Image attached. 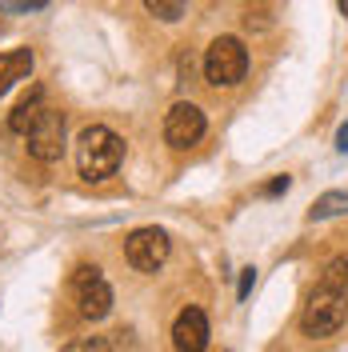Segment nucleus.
<instances>
[{"instance_id":"obj_14","label":"nucleus","mask_w":348,"mask_h":352,"mask_svg":"<svg viewBox=\"0 0 348 352\" xmlns=\"http://www.w3.org/2000/svg\"><path fill=\"white\" fill-rule=\"evenodd\" d=\"M65 352H112L109 336H85V340H72Z\"/></svg>"},{"instance_id":"obj_12","label":"nucleus","mask_w":348,"mask_h":352,"mask_svg":"<svg viewBox=\"0 0 348 352\" xmlns=\"http://www.w3.org/2000/svg\"><path fill=\"white\" fill-rule=\"evenodd\" d=\"M320 285L336 288V292H348V256H332V261L320 268Z\"/></svg>"},{"instance_id":"obj_1","label":"nucleus","mask_w":348,"mask_h":352,"mask_svg":"<svg viewBox=\"0 0 348 352\" xmlns=\"http://www.w3.org/2000/svg\"><path fill=\"white\" fill-rule=\"evenodd\" d=\"M120 160H124V140H120L112 129L92 124V129H85L80 136H76V168H80L85 180L100 184V180L116 176Z\"/></svg>"},{"instance_id":"obj_2","label":"nucleus","mask_w":348,"mask_h":352,"mask_svg":"<svg viewBox=\"0 0 348 352\" xmlns=\"http://www.w3.org/2000/svg\"><path fill=\"white\" fill-rule=\"evenodd\" d=\"M345 320H348V292H336V288L325 285L312 288L305 312H301V332L312 336V340H325L332 332H340Z\"/></svg>"},{"instance_id":"obj_5","label":"nucleus","mask_w":348,"mask_h":352,"mask_svg":"<svg viewBox=\"0 0 348 352\" xmlns=\"http://www.w3.org/2000/svg\"><path fill=\"white\" fill-rule=\"evenodd\" d=\"M168 252H173V244H168V232L164 228H132L129 236H124V261L136 268V272H156V268H164L168 261Z\"/></svg>"},{"instance_id":"obj_8","label":"nucleus","mask_w":348,"mask_h":352,"mask_svg":"<svg viewBox=\"0 0 348 352\" xmlns=\"http://www.w3.org/2000/svg\"><path fill=\"white\" fill-rule=\"evenodd\" d=\"M176 352H204L208 349V316L200 308H184L173 324Z\"/></svg>"},{"instance_id":"obj_16","label":"nucleus","mask_w":348,"mask_h":352,"mask_svg":"<svg viewBox=\"0 0 348 352\" xmlns=\"http://www.w3.org/2000/svg\"><path fill=\"white\" fill-rule=\"evenodd\" d=\"M4 8H12V12H32V8H41V4H48V0H0Z\"/></svg>"},{"instance_id":"obj_4","label":"nucleus","mask_w":348,"mask_h":352,"mask_svg":"<svg viewBox=\"0 0 348 352\" xmlns=\"http://www.w3.org/2000/svg\"><path fill=\"white\" fill-rule=\"evenodd\" d=\"M244 72H248V48L237 36H217V41L208 44V52H204V76H208V85L232 88L244 80Z\"/></svg>"},{"instance_id":"obj_13","label":"nucleus","mask_w":348,"mask_h":352,"mask_svg":"<svg viewBox=\"0 0 348 352\" xmlns=\"http://www.w3.org/2000/svg\"><path fill=\"white\" fill-rule=\"evenodd\" d=\"M144 8L153 12V16H160V21H180L184 16V0H144Z\"/></svg>"},{"instance_id":"obj_15","label":"nucleus","mask_w":348,"mask_h":352,"mask_svg":"<svg viewBox=\"0 0 348 352\" xmlns=\"http://www.w3.org/2000/svg\"><path fill=\"white\" fill-rule=\"evenodd\" d=\"M252 285H257V268H244V272H240V288H237V296H240V300H248Z\"/></svg>"},{"instance_id":"obj_18","label":"nucleus","mask_w":348,"mask_h":352,"mask_svg":"<svg viewBox=\"0 0 348 352\" xmlns=\"http://www.w3.org/2000/svg\"><path fill=\"white\" fill-rule=\"evenodd\" d=\"M336 148L348 153V124H340V132H336Z\"/></svg>"},{"instance_id":"obj_10","label":"nucleus","mask_w":348,"mask_h":352,"mask_svg":"<svg viewBox=\"0 0 348 352\" xmlns=\"http://www.w3.org/2000/svg\"><path fill=\"white\" fill-rule=\"evenodd\" d=\"M41 112H44V92H41V88H32L21 104L12 109V116H8V129L21 132V136H28V132H32V124L41 120Z\"/></svg>"},{"instance_id":"obj_7","label":"nucleus","mask_w":348,"mask_h":352,"mask_svg":"<svg viewBox=\"0 0 348 352\" xmlns=\"http://www.w3.org/2000/svg\"><path fill=\"white\" fill-rule=\"evenodd\" d=\"M28 153L36 156V160H44V164H52V160L65 156V112H56V109L41 112V120L28 132Z\"/></svg>"},{"instance_id":"obj_3","label":"nucleus","mask_w":348,"mask_h":352,"mask_svg":"<svg viewBox=\"0 0 348 352\" xmlns=\"http://www.w3.org/2000/svg\"><path fill=\"white\" fill-rule=\"evenodd\" d=\"M68 288H72L76 312H80L85 320H105V316L112 312V288H109L105 272H100L96 264H76Z\"/></svg>"},{"instance_id":"obj_17","label":"nucleus","mask_w":348,"mask_h":352,"mask_svg":"<svg viewBox=\"0 0 348 352\" xmlns=\"http://www.w3.org/2000/svg\"><path fill=\"white\" fill-rule=\"evenodd\" d=\"M288 184H292L288 176H276V180H268V184H264V197H281V192H288Z\"/></svg>"},{"instance_id":"obj_11","label":"nucleus","mask_w":348,"mask_h":352,"mask_svg":"<svg viewBox=\"0 0 348 352\" xmlns=\"http://www.w3.org/2000/svg\"><path fill=\"white\" fill-rule=\"evenodd\" d=\"M348 212V192H325V197L312 200V208H308V220H332V217H345Z\"/></svg>"},{"instance_id":"obj_9","label":"nucleus","mask_w":348,"mask_h":352,"mask_svg":"<svg viewBox=\"0 0 348 352\" xmlns=\"http://www.w3.org/2000/svg\"><path fill=\"white\" fill-rule=\"evenodd\" d=\"M32 72V52L28 48H12V52H0V96L8 92V88L24 80Z\"/></svg>"},{"instance_id":"obj_6","label":"nucleus","mask_w":348,"mask_h":352,"mask_svg":"<svg viewBox=\"0 0 348 352\" xmlns=\"http://www.w3.org/2000/svg\"><path fill=\"white\" fill-rule=\"evenodd\" d=\"M208 129V120H204V112L196 109L193 100H176L168 116H164V140H168V148H193L200 144V136Z\"/></svg>"}]
</instances>
